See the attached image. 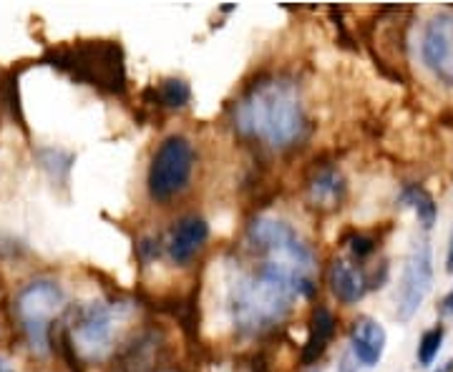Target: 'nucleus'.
<instances>
[{"instance_id": "obj_5", "label": "nucleus", "mask_w": 453, "mask_h": 372, "mask_svg": "<svg viewBox=\"0 0 453 372\" xmlns=\"http://www.w3.org/2000/svg\"><path fill=\"white\" fill-rule=\"evenodd\" d=\"M244 247L252 257L267 259L297 270L303 275L318 277V254L290 222L257 214L244 229Z\"/></svg>"}, {"instance_id": "obj_23", "label": "nucleus", "mask_w": 453, "mask_h": 372, "mask_svg": "<svg viewBox=\"0 0 453 372\" xmlns=\"http://www.w3.org/2000/svg\"><path fill=\"white\" fill-rule=\"evenodd\" d=\"M441 315H453V287L446 292V297L441 300Z\"/></svg>"}, {"instance_id": "obj_24", "label": "nucleus", "mask_w": 453, "mask_h": 372, "mask_svg": "<svg viewBox=\"0 0 453 372\" xmlns=\"http://www.w3.org/2000/svg\"><path fill=\"white\" fill-rule=\"evenodd\" d=\"M446 272H453V229L451 239H449V252H446Z\"/></svg>"}, {"instance_id": "obj_25", "label": "nucleus", "mask_w": 453, "mask_h": 372, "mask_svg": "<svg viewBox=\"0 0 453 372\" xmlns=\"http://www.w3.org/2000/svg\"><path fill=\"white\" fill-rule=\"evenodd\" d=\"M434 372H453V360H449V362H443L441 368H436Z\"/></svg>"}, {"instance_id": "obj_10", "label": "nucleus", "mask_w": 453, "mask_h": 372, "mask_svg": "<svg viewBox=\"0 0 453 372\" xmlns=\"http://www.w3.org/2000/svg\"><path fill=\"white\" fill-rule=\"evenodd\" d=\"M386 345H388L386 327L368 315H360L348 327V347L340 355L338 370L357 372L360 368L371 370L386 355Z\"/></svg>"}, {"instance_id": "obj_26", "label": "nucleus", "mask_w": 453, "mask_h": 372, "mask_svg": "<svg viewBox=\"0 0 453 372\" xmlns=\"http://www.w3.org/2000/svg\"><path fill=\"white\" fill-rule=\"evenodd\" d=\"M0 372H13V370H11V368H8V365H5V362L0 360Z\"/></svg>"}, {"instance_id": "obj_22", "label": "nucleus", "mask_w": 453, "mask_h": 372, "mask_svg": "<svg viewBox=\"0 0 453 372\" xmlns=\"http://www.w3.org/2000/svg\"><path fill=\"white\" fill-rule=\"evenodd\" d=\"M23 252V244L13 239V237H8V234H3L0 232V259H11L18 257Z\"/></svg>"}, {"instance_id": "obj_15", "label": "nucleus", "mask_w": 453, "mask_h": 372, "mask_svg": "<svg viewBox=\"0 0 453 372\" xmlns=\"http://www.w3.org/2000/svg\"><path fill=\"white\" fill-rule=\"evenodd\" d=\"M142 101L149 109H157V111H184L192 103V86L184 79L169 76L157 86H149L142 94Z\"/></svg>"}, {"instance_id": "obj_12", "label": "nucleus", "mask_w": 453, "mask_h": 372, "mask_svg": "<svg viewBox=\"0 0 453 372\" xmlns=\"http://www.w3.org/2000/svg\"><path fill=\"white\" fill-rule=\"evenodd\" d=\"M211 237L210 222L199 214H187L174 222L164 239V252L177 267H189Z\"/></svg>"}, {"instance_id": "obj_17", "label": "nucleus", "mask_w": 453, "mask_h": 372, "mask_svg": "<svg viewBox=\"0 0 453 372\" xmlns=\"http://www.w3.org/2000/svg\"><path fill=\"white\" fill-rule=\"evenodd\" d=\"M398 204L416 211V216H418V222H421V227L426 232L436 224L438 204L434 194L423 184H405L403 189H401V194H398Z\"/></svg>"}, {"instance_id": "obj_7", "label": "nucleus", "mask_w": 453, "mask_h": 372, "mask_svg": "<svg viewBox=\"0 0 453 372\" xmlns=\"http://www.w3.org/2000/svg\"><path fill=\"white\" fill-rule=\"evenodd\" d=\"M195 169V144L184 133H169L151 154L146 171V194L157 207H166L192 186Z\"/></svg>"}, {"instance_id": "obj_9", "label": "nucleus", "mask_w": 453, "mask_h": 372, "mask_svg": "<svg viewBox=\"0 0 453 372\" xmlns=\"http://www.w3.org/2000/svg\"><path fill=\"white\" fill-rule=\"evenodd\" d=\"M421 61L443 88L453 91V11H441L426 20Z\"/></svg>"}, {"instance_id": "obj_4", "label": "nucleus", "mask_w": 453, "mask_h": 372, "mask_svg": "<svg viewBox=\"0 0 453 372\" xmlns=\"http://www.w3.org/2000/svg\"><path fill=\"white\" fill-rule=\"evenodd\" d=\"M65 307V292L53 277H35L26 282L13 297V323L33 355L46 357L53 353L56 317Z\"/></svg>"}, {"instance_id": "obj_18", "label": "nucleus", "mask_w": 453, "mask_h": 372, "mask_svg": "<svg viewBox=\"0 0 453 372\" xmlns=\"http://www.w3.org/2000/svg\"><path fill=\"white\" fill-rule=\"evenodd\" d=\"M35 159H38V166L49 174L53 184L68 186L71 169L76 163V156L71 151L56 148V146H41V148H35Z\"/></svg>"}, {"instance_id": "obj_21", "label": "nucleus", "mask_w": 453, "mask_h": 372, "mask_svg": "<svg viewBox=\"0 0 453 372\" xmlns=\"http://www.w3.org/2000/svg\"><path fill=\"white\" fill-rule=\"evenodd\" d=\"M162 252L164 239H159V237H144V239H139V244H136V254H139V259H142L144 264L154 262Z\"/></svg>"}, {"instance_id": "obj_8", "label": "nucleus", "mask_w": 453, "mask_h": 372, "mask_svg": "<svg viewBox=\"0 0 453 372\" xmlns=\"http://www.w3.org/2000/svg\"><path fill=\"white\" fill-rule=\"evenodd\" d=\"M434 287V249L428 239L413 244L405 257L398 292H395V317L401 323H411L423 307L428 292Z\"/></svg>"}, {"instance_id": "obj_11", "label": "nucleus", "mask_w": 453, "mask_h": 372, "mask_svg": "<svg viewBox=\"0 0 453 372\" xmlns=\"http://www.w3.org/2000/svg\"><path fill=\"white\" fill-rule=\"evenodd\" d=\"M388 279V272H368L363 262H356L350 257H333L330 267H327V285L333 297L338 300L340 305L353 307L357 305L368 292L380 290L383 282Z\"/></svg>"}, {"instance_id": "obj_20", "label": "nucleus", "mask_w": 453, "mask_h": 372, "mask_svg": "<svg viewBox=\"0 0 453 372\" xmlns=\"http://www.w3.org/2000/svg\"><path fill=\"white\" fill-rule=\"evenodd\" d=\"M342 247L348 249L350 259H356V262H365V259H371L372 254H375V249H378V239L371 237V234H365V232H350L348 237H342Z\"/></svg>"}, {"instance_id": "obj_2", "label": "nucleus", "mask_w": 453, "mask_h": 372, "mask_svg": "<svg viewBox=\"0 0 453 372\" xmlns=\"http://www.w3.org/2000/svg\"><path fill=\"white\" fill-rule=\"evenodd\" d=\"M315 292L318 277L252 257L250 267H237L226 287V312L240 338H265L280 330L297 300H312Z\"/></svg>"}, {"instance_id": "obj_6", "label": "nucleus", "mask_w": 453, "mask_h": 372, "mask_svg": "<svg viewBox=\"0 0 453 372\" xmlns=\"http://www.w3.org/2000/svg\"><path fill=\"white\" fill-rule=\"evenodd\" d=\"M127 307V302H86L68 312V320L61 324L83 365L116 355V330Z\"/></svg>"}, {"instance_id": "obj_16", "label": "nucleus", "mask_w": 453, "mask_h": 372, "mask_svg": "<svg viewBox=\"0 0 453 372\" xmlns=\"http://www.w3.org/2000/svg\"><path fill=\"white\" fill-rule=\"evenodd\" d=\"M20 68H0V121L13 124L28 136L26 116H23V103H20Z\"/></svg>"}, {"instance_id": "obj_3", "label": "nucleus", "mask_w": 453, "mask_h": 372, "mask_svg": "<svg viewBox=\"0 0 453 372\" xmlns=\"http://www.w3.org/2000/svg\"><path fill=\"white\" fill-rule=\"evenodd\" d=\"M38 64L68 76L71 81L96 88L104 96L124 98L129 94L127 50L113 38H88L49 46Z\"/></svg>"}, {"instance_id": "obj_13", "label": "nucleus", "mask_w": 453, "mask_h": 372, "mask_svg": "<svg viewBox=\"0 0 453 372\" xmlns=\"http://www.w3.org/2000/svg\"><path fill=\"white\" fill-rule=\"evenodd\" d=\"M348 199V178L333 162L315 163L305 178V201L320 214L340 209Z\"/></svg>"}, {"instance_id": "obj_19", "label": "nucleus", "mask_w": 453, "mask_h": 372, "mask_svg": "<svg viewBox=\"0 0 453 372\" xmlns=\"http://www.w3.org/2000/svg\"><path fill=\"white\" fill-rule=\"evenodd\" d=\"M443 338H446V324H434V327H428L426 332L421 335V340H418V347H416V365L418 368H434V362H436L438 353H441V347H443Z\"/></svg>"}, {"instance_id": "obj_1", "label": "nucleus", "mask_w": 453, "mask_h": 372, "mask_svg": "<svg viewBox=\"0 0 453 372\" xmlns=\"http://www.w3.org/2000/svg\"><path fill=\"white\" fill-rule=\"evenodd\" d=\"M229 126L244 144L285 154L312 133L303 86L288 73H262L229 103Z\"/></svg>"}, {"instance_id": "obj_14", "label": "nucleus", "mask_w": 453, "mask_h": 372, "mask_svg": "<svg viewBox=\"0 0 453 372\" xmlns=\"http://www.w3.org/2000/svg\"><path fill=\"white\" fill-rule=\"evenodd\" d=\"M335 332H338V317L333 315V309L327 305H315L308 323V340L300 353V365H305V368L318 365L327 353V347L333 345Z\"/></svg>"}]
</instances>
